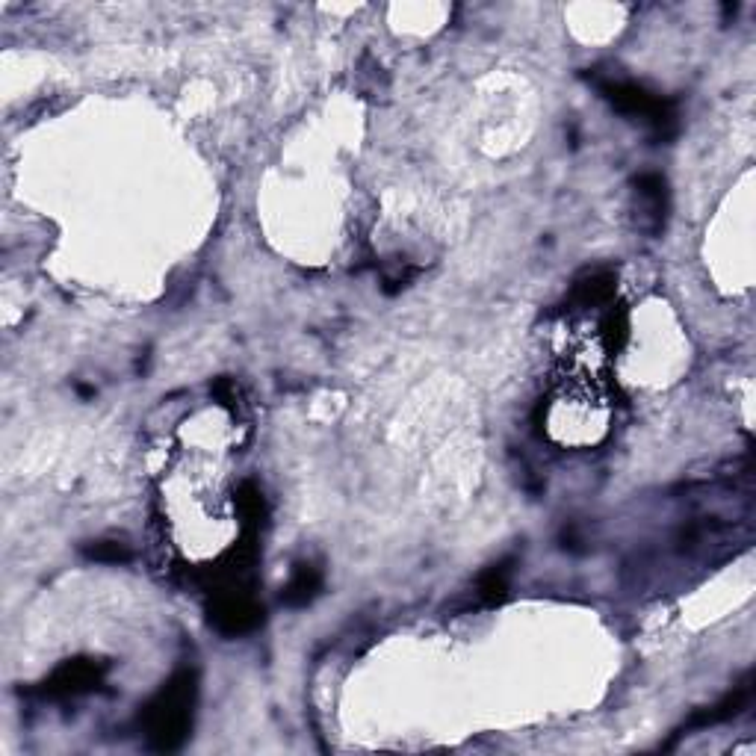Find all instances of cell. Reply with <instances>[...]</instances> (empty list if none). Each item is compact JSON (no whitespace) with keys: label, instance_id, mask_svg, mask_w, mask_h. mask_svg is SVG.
Returning a JSON list of instances; mask_svg holds the SVG:
<instances>
[{"label":"cell","instance_id":"obj_1","mask_svg":"<svg viewBox=\"0 0 756 756\" xmlns=\"http://www.w3.org/2000/svg\"><path fill=\"white\" fill-rule=\"evenodd\" d=\"M195 706V677L189 671L175 674L160 694L145 706V733L154 751H178L192 727Z\"/></svg>","mask_w":756,"mask_h":756},{"label":"cell","instance_id":"obj_2","mask_svg":"<svg viewBox=\"0 0 756 756\" xmlns=\"http://www.w3.org/2000/svg\"><path fill=\"white\" fill-rule=\"evenodd\" d=\"M603 98L624 116L641 119L644 125L653 130L656 142H665L677 133V104L650 92L641 83L632 80H600L597 83Z\"/></svg>","mask_w":756,"mask_h":756},{"label":"cell","instance_id":"obj_3","mask_svg":"<svg viewBox=\"0 0 756 756\" xmlns=\"http://www.w3.org/2000/svg\"><path fill=\"white\" fill-rule=\"evenodd\" d=\"M210 624L222 635H246L263 624V606L249 588H216L210 600Z\"/></svg>","mask_w":756,"mask_h":756},{"label":"cell","instance_id":"obj_4","mask_svg":"<svg viewBox=\"0 0 756 756\" xmlns=\"http://www.w3.org/2000/svg\"><path fill=\"white\" fill-rule=\"evenodd\" d=\"M104 680V665L92 662V659H74L60 665L48 680L42 692L51 697H74V694H86L98 689Z\"/></svg>","mask_w":756,"mask_h":756},{"label":"cell","instance_id":"obj_5","mask_svg":"<svg viewBox=\"0 0 756 756\" xmlns=\"http://www.w3.org/2000/svg\"><path fill=\"white\" fill-rule=\"evenodd\" d=\"M615 290H618V278L612 272H594V275L576 281L570 299L579 308H600V305H609L615 299Z\"/></svg>","mask_w":756,"mask_h":756},{"label":"cell","instance_id":"obj_6","mask_svg":"<svg viewBox=\"0 0 756 756\" xmlns=\"http://www.w3.org/2000/svg\"><path fill=\"white\" fill-rule=\"evenodd\" d=\"M322 591V570L308 562L296 565L287 588H284V603L293 609H302L308 603H314V597Z\"/></svg>","mask_w":756,"mask_h":756},{"label":"cell","instance_id":"obj_7","mask_svg":"<svg viewBox=\"0 0 756 756\" xmlns=\"http://www.w3.org/2000/svg\"><path fill=\"white\" fill-rule=\"evenodd\" d=\"M632 184H635V192L641 195V201L647 204V216L653 219V231H659L662 222H665V210H668V184H665V178L656 175V172H644Z\"/></svg>","mask_w":756,"mask_h":756},{"label":"cell","instance_id":"obj_8","mask_svg":"<svg viewBox=\"0 0 756 756\" xmlns=\"http://www.w3.org/2000/svg\"><path fill=\"white\" fill-rule=\"evenodd\" d=\"M748 697H751V689H748V686H745V689H736L733 694H727L721 703H715V706H709V709L692 715V721H689L683 730H700V727H712V724L730 721L733 715H739V712L748 706Z\"/></svg>","mask_w":756,"mask_h":756},{"label":"cell","instance_id":"obj_9","mask_svg":"<svg viewBox=\"0 0 756 756\" xmlns=\"http://www.w3.org/2000/svg\"><path fill=\"white\" fill-rule=\"evenodd\" d=\"M234 505H237V514L243 520V529L246 532H257L263 517H266V503H263V494L254 482H243L237 488V497H234Z\"/></svg>","mask_w":756,"mask_h":756},{"label":"cell","instance_id":"obj_10","mask_svg":"<svg viewBox=\"0 0 756 756\" xmlns=\"http://www.w3.org/2000/svg\"><path fill=\"white\" fill-rule=\"evenodd\" d=\"M508 573H511L508 562H500V565L488 567V570L479 576L476 594H479V600H482V603H488V606L503 603L505 594H508Z\"/></svg>","mask_w":756,"mask_h":756},{"label":"cell","instance_id":"obj_11","mask_svg":"<svg viewBox=\"0 0 756 756\" xmlns=\"http://www.w3.org/2000/svg\"><path fill=\"white\" fill-rule=\"evenodd\" d=\"M83 553H86V559H92L98 565H127L130 562V550L119 541H95Z\"/></svg>","mask_w":756,"mask_h":756},{"label":"cell","instance_id":"obj_12","mask_svg":"<svg viewBox=\"0 0 756 756\" xmlns=\"http://www.w3.org/2000/svg\"><path fill=\"white\" fill-rule=\"evenodd\" d=\"M627 314L624 311H612V314L606 316V322H603V340H606V346L609 349H618L624 340H627Z\"/></svg>","mask_w":756,"mask_h":756},{"label":"cell","instance_id":"obj_13","mask_svg":"<svg viewBox=\"0 0 756 756\" xmlns=\"http://www.w3.org/2000/svg\"><path fill=\"white\" fill-rule=\"evenodd\" d=\"M210 390H213V396H216L222 405H234V399H237V387H234L231 378H216Z\"/></svg>","mask_w":756,"mask_h":756}]
</instances>
